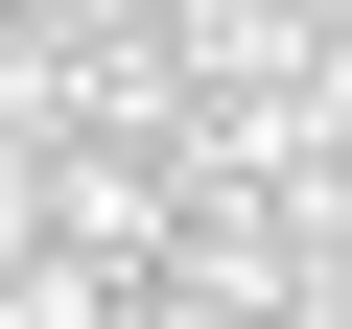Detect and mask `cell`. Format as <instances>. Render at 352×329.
<instances>
[{
  "mask_svg": "<svg viewBox=\"0 0 352 329\" xmlns=\"http://www.w3.org/2000/svg\"><path fill=\"white\" fill-rule=\"evenodd\" d=\"M0 259H24V164H0Z\"/></svg>",
  "mask_w": 352,
  "mask_h": 329,
  "instance_id": "cell-1",
  "label": "cell"
}]
</instances>
